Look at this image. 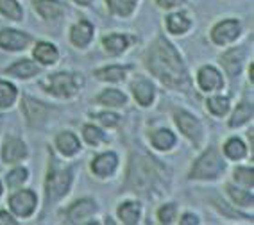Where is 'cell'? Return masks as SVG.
<instances>
[{
	"instance_id": "cell-1",
	"label": "cell",
	"mask_w": 254,
	"mask_h": 225,
	"mask_svg": "<svg viewBox=\"0 0 254 225\" xmlns=\"http://www.w3.org/2000/svg\"><path fill=\"white\" fill-rule=\"evenodd\" d=\"M147 66L159 81L172 88H186L188 86V73L183 64L181 57L163 36L154 41L147 52Z\"/></svg>"
},
{
	"instance_id": "cell-2",
	"label": "cell",
	"mask_w": 254,
	"mask_h": 225,
	"mask_svg": "<svg viewBox=\"0 0 254 225\" xmlns=\"http://www.w3.org/2000/svg\"><path fill=\"white\" fill-rule=\"evenodd\" d=\"M163 182V168L159 167L154 159L138 156L132 159L129 177H127V186L132 189H138L140 193H150L154 191Z\"/></svg>"
},
{
	"instance_id": "cell-3",
	"label": "cell",
	"mask_w": 254,
	"mask_h": 225,
	"mask_svg": "<svg viewBox=\"0 0 254 225\" xmlns=\"http://www.w3.org/2000/svg\"><path fill=\"white\" fill-rule=\"evenodd\" d=\"M72 182V171L70 168H59L56 161L50 163L49 177H47V200H58L63 197Z\"/></svg>"
},
{
	"instance_id": "cell-4",
	"label": "cell",
	"mask_w": 254,
	"mask_h": 225,
	"mask_svg": "<svg viewBox=\"0 0 254 225\" xmlns=\"http://www.w3.org/2000/svg\"><path fill=\"white\" fill-rule=\"evenodd\" d=\"M224 163L218 158V152L215 149H209L197 159L195 167L191 168V179H215L222 173Z\"/></svg>"
},
{
	"instance_id": "cell-5",
	"label": "cell",
	"mask_w": 254,
	"mask_h": 225,
	"mask_svg": "<svg viewBox=\"0 0 254 225\" xmlns=\"http://www.w3.org/2000/svg\"><path fill=\"white\" fill-rule=\"evenodd\" d=\"M81 77L72 75V73H58V75L50 77L47 82L50 93L58 95V97H72L81 86Z\"/></svg>"
},
{
	"instance_id": "cell-6",
	"label": "cell",
	"mask_w": 254,
	"mask_h": 225,
	"mask_svg": "<svg viewBox=\"0 0 254 225\" xmlns=\"http://www.w3.org/2000/svg\"><path fill=\"white\" fill-rule=\"evenodd\" d=\"M176 122L177 127L181 129L183 134H186L190 140H193L195 143L200 141V134H202V129H200V123L197 122L195 118L188 114L185 111H177L176 112Z\"/></svg>"
},
{
	"instance_id": "cell-7",
	"label": "cell",
	"mask_w": 254,
	"mask_h": 225,
	"mask_svg": "<svg viewBox=\"0 0 254 225\" xmlns=\"http://www.w3.org/2000/svg\"><path fill=\"white\" fill-rule=\"evenodd\" d=\"M238 34H240V23L236 20H226V22L218 23L217 27L213 29V32H211L213 41L218 45H224V43L236 40Z\"/></svg>"
},
{
	"instance_id": "cell-8",
	"label": "cell",
	"mask_w": 254,
	"mask_h": 225,
	"mask_svg": "<svg viewBox=\"0 0 254 225\" xmlns=\"http://www.w3.org/2000/svg\"><path fill=\"white\" fill-rule=\"evenodd\" d=\"M11 209L18 216H29L36 207V195L32 191H20L11 197Z\"/></svg>"
},
{
	"instance_id": "cell-9",
	"label": "cell",
	"mask_w": 254,
	"mask_h": 225,
	"mask_svg": "<svg viewBox=\"0 0 254 225\" xmlns=\"http://www.w3.org/2000/svg\"><path fill=\"white\" fill-rule=\"evenodd\" d=\"M27 43H29V36L25 32L11 31V29L0 31V47H2V49L22 50L27 47Z\"/></svg>"
},
{
	"instance_id": "cell-10",
	"label": "cell",
	"mask_w": 254,
	"mask_h": 225,
	"mask_svg": "<svg viewBox=\"0 0 254 225\" xmlns=\"http://www.w3.org/2000/svg\"><path fill=\"white\" fill-rule=\"evenodd\" d=\"M25 156H27V149H25L23 141H20L18 138H5L4 152H2L5 163H16Z\"/></svg>"
},
{
	"instance_id": "cell-11",
	"label": "cell",
	"mask_w": 254,
	"mask_h": 225,
	"mask_svg": "<svg viewBox=\"0 0 254 225\" xmlns=\"http://www.w3.org/2000/svg\"><path fill=\"white\" fill-rule=\"evenodd\" d=\"M117 163H118V159L115 154H111V152L102 154V156L95 158V161L91 163V170L100 177L111 175L115 171V168H117Z\"/></svg>"
},
{
	"instance_id": "cell-12",
	"label": "cell",
	"mask_w": 254,
	"mask_h": 225,
	"mask_svg": "<svg viewBox=\"0 0 254 225\" xmlns=\"http://www.w3.org/2000/svg\"><path fill=\"white\" fill-rule=\"evenodd\" d=\"M199 86L204 91H211V90H218L222 86V77L220 73L211 66H204L199 72Z\"/></svg>"
},
{
	"instance_id": "cell-13",
	"label": "cell",
	"mask_w": 254,
	"mask_h": 225,
	"mask_svg": "<svg viewBox=\"0 0 254 225\" xmlns=\"http://www.w3.org/2000/svg\"><path fill=\"white\" fill-rule=\"evenodd\" d=\"M91 38H93V27H91V23H88V22L82 20V22H79V23L73 25V29H72L73 45L86 47L91 41Z\"/></svg>"
},
{
	"instance_id": "cell-14",
	"label": "cell",
	"mask_w": 254,
	"mask_h": 225,
	"mask_svg": "<svg viewBox=\"0 0 254 225\" xmlns=\"http://www.w3.org/2000/svg\"><path fill=\"white\" fill-rule=\"evenodd\" d=\"M132 93H134V97H136V100L141 106H149L152 102V99H154V88L145 79L132 82Z\"/></svg>"
},
{
	"instance_id": "cell-15",
	"label": "cell",
	"mask_w": 254,
	"mask_h": 225,
	"mask_svg": "<svg viewBox=\"0 0 254 225\" xmlns=\"http://www.w3.org/2000/svg\"><path fill=\"white\" fill-rule=\"evenodd\" d=\"M34 7H36L38 13L47 20H54L63 13V5L59 4L58 0H36V2H34Z\"/></svg>"
},
{
	"instance_id": "cell-16",
	"label": "cell",
	"mask_w": 254,
	"mask_h": 225,
	"mask_svg": "<svg viewBox=\"0 0 254 225\" xmlns=\"http://www.w3.org/2000/svg\"><path fill=\"white\" fill-rule=\"evenodd\" d=\"M93 211H95V204L91 202V200H79V202H75L68 209V220L79 222L82 218L90 216Z\"/></svg>"
},
{
	"instance_id": "cell-17",
	"label": "cell",
	"mask_w": 254,
	"mask_h": 225,
	"mask_svg": "<svg viewBox=\"0 0 254 225\" xmlns=\"http://www.w3.org/2000/svg\"><path fill=\"white\" fill-rule=\"evenodd\" d=\"M23 111H25V116H27L29 122H36V120H41V118L47 114V108H45V106H41L40 102L29 99V97H25V99H23Z\"/></svg>"
},
{
	"instance_id": "cell-18",
	"label": "cell",
	"mask_w": 254,
	"mask_h": 225,
	"mask_svg": "<svg viewBox=\"0 0 254 225\" xmlns=\"http://www.w3.org/2000/svg\"><path fill=\"white\" fill-rule=\"evenodd\" d=\"M58 149L61 150L64 156H73V154L81 149V145H79V140L72 132H63V134H59V138H58Z\"/></svg>"
},
{
	"instance_id": "cell-19",
	"label": "cell",
	"mask_w": 254,
	"mask_h": 225,
	"mask_svg": "<svg viewBox=\"0 0 254 225\" xmlns=\"http://www.w3.org/2000/svg\"><path fill=\"white\" fill-rule=\"evenodd\" d=\"M34 57L43 64H52L58 59V50L50 43H38L36 49H34Z\"/></svg>"
},
{
	"instance_id": "cell-20",
	"label": "cell",
	"mask_w": 254,
	"mask_h": 225,
	"mask_svg": "<svg viewBox=\"0 0 254 225\" xmlns=\"http://www.w3.org/2000/svg\"><path fill=\"white\" fill-rule=\"evenodd\" d=\"M118 216L124 224H136L140 220V206L132 202H126L118 207Z\"/></svg>"
},
{
	"instance_id": "cell-21",
	"label": "cell",
	"mask_w": 254,
	"mask_h": 225,
	"mask_svg": "<svg viewBox=\"0 0 254 225\" xmlns=\"http://www.w3.org/2000/svg\"><path fill=\"white\" fill-rule=\"evenodd\" d=\"M167 27H168V31L174 32V34H183V32H186L190 29V20L181 13L170 14L167 18Z\"/></svg>"
},
{
	"instance_id": "cell-22",
	"label": "cell",
	"mask_w": 254,
	"mask_h": 225,
	"mask_svg": "<svg viewBox=\"0 0 254 225\" xmlns=\"http://www.w3.org/2000/svg\"><path fill=\"white\" fill-rule=\"evenodd\" d=\"M7 73L27 79V77L36 75V73H38V66L34 63H31V61H27V59H23V61H18V63L14 64V66H11L9 70H7Z\"/></svg>"
},
{
	"instance_id": "cell-23",
	"label": "cell",
	"mask_w": 254,
	"mask_h": 225,
	"mask_svg": "<svg viewBox=\"0 0 254 225\" xmlns=\"http://www.w3.org/2000/svg\"><path fill=\"white\" fill-rule=\"evenodd\" d=\"M136 2L138 0H108V5L109 9L113 11L115 14H118V16H127V14H131L134 11Z\"/></svg>"
},
{
	"instance_id": "cell-24",
	"label": "cell",
	"mask_w": 254,
	"mask_h": 225,
	"mask_svg": "<svg viewBox=\"0 0 254 225\" xmlns=\"http://www.w3.org/2000/svg\"><path fill=\"white\" fill-rule=\"evenodd\" d=\"M104 47L109 54H122L127 47V38L120 36V34H111V36L104 38Z\"/></svg>"
},
{
	"instance_id": "cell-25",
	"label": "cell",
	"mask_w": 254,
	"mask_h": 225,
	"mask_svg": "<svg viewBox=\"0 0 254 225\" xmlns=\"http://www.w3.org/2000/svg\"><path fill=\"white\" fill-rule=\"evenodd\" d=\"M224 66L231 75H236L240 72V63H242V50H229L227 54H224L222 57Z\"/></svg>"
},
{
	"instance_id": "cell-26",
	"label": "cell",
	"mask_w": 254,
	"mask_h": 225,
	"mask_svg": "<svg viewBox=\"0 0 254 225\" xmlns=\"http://www.w3.org/2000/svg\"><path fill=\"white\" fill-rule=\"evenodd\" d=\"M176 143V138L170 131H158L152 134V145L159 150H168Z\"/></svg>"
},
{
	"instance_id": "cell-27",
	"label": "cell",
	"mask_w": 254,
	"mask_h": 225,
	"mask_svg": "<svg viewBox=\"0 0 254 225\" xmlns=\"http://www.w3.org/2000/svg\"><path fill=\"white\" fill-rule=\"evenodd\" d=\"M224 152H226L227 158L242 159L245 156V145L242 143L238 138H231V140L226 143V147H224Z\"/></svg>"
},
{
	"instance_id": "cell-28",
	"label": "cell",
	"mask_w": 254,
	"mask_h": 225,
	"mask_svg": "<svg viewBox=\"0 0 254 225\" xmlns=\"http://www.w3.org/2000/svg\"><path fill=\"white\" fill-rule=\"evenodd\" d=\"M0 13L5 14L11 20L22 18V9L16 0H0Z\"/></svg>"
},
{
	"instance_id": "cell-29",
	"label": "cell",
	"mask_w": 254,
	"mask_h": 225,
	"mask_svg": "<svg viewBox=\"0 0 254 225\" xmlns=\"http://www.w3.org/2000/svg\"><path fill=\"white\" fill-rule=\"evenodd\" d=\"M16 99V88L9 82H0V108H9Z\"/></svg>"
},
{
	"instance_id": "cell-30",
	"label": "cell",
	"mask_w": 254,
	"mask_h": 225,
	"mask_svg": "<svg viewBox=\"0 0 254 225\" xmlns=\"http://www.w3.org/2000/svg\"><path fill=\"white\" fill-rule=\"evenodd\" d=\"M99 79H102V81H122L124 77H126V68L122 66H109V68H104V70H99V72L95 73Z\"/></svg>"
},
{
	"instance_id": "cell-31",
	"label": "cell",
	"mask_w": 254,
	"mask_h": 225,
	"mask_svg": "<svg viewBox=\"0 0 254 225\" xmlns=\"http://www.w3.org/2000/svg\"><path fill=\"white\" fill-rule=\"evenodd\" d=\"M99 100L106 106H113V108H118V106H122L126 102V95L122 91L118 90H106L104 93L100 95Z\"/></svg>"
},
{
	"instance_id": "cell-32",
	"label": "cell",
	"mask_w": 254,
	"mask_h": 225,
	"mask_svg": "<svg viewBox=\"0 0 254 225\" xmlns=\"http://www.w3.org/2000/svg\"><path fill=\"white\" fill-rule=\"evenodd\" d=\"M251 116H253V106H249V104H240V106L236 108V112L233 114V120L229 122V125L231 127L242 125V123L247 122Z\"/></svg>"
},
{
	"instance_id": "cell-33",
	"label": "cell",
	"mask_w": 254,
	"mask_h": 225,
	"mask_svg": "<svg viewBox=\"0 0 254 225\" xmlns=\"http://www.w3.org/2000/svg\"><path fill=\"white\" fill-rule=\"evenodd\" d=\"M208 108L217 116H224L229 111V100L226 97H213V99L208 100Z\"/></svg>"
},
{
	"instance_id": "cell-34",
	"label": "cell",
	"mask_w": 254,
	"mask_h": 225,
	"mask_svg": "<svg viewBox=\"0 0 254 225\" xmlns=\"http://www.w3.org/2000/svg\"><path fill=\"white\" fill-rule=\"evenodd\" d=\"M227 191H229V195H231L233 200L238 202L240 206H251V204H253V193H249V191L236 189V188H233V186H229Z\"/></svg>"
},
{
	"instance_id": "cell-35",
	"label": "cell",
	"mask_w": 254,
	"mask_h": 225,
	"mask_svg": "<svg viewBox=\"0 0 254 225\" xmlns=\"http://www.w3.org/2000/svg\"><path fill=\"white\" fill-rule=\"evenodd\" d=\"M25 180H27V170H25V168H16V170H13L9 175H7V184H9L11 188H18Z\"/></svg>"
},
{
	"instance_id": "cell-36",
	"label": "cell",
	"mask_w": 254,
	"mask_h": 225,
	"mask_svg": "<svg viewBox=\"0 0 254 225\" xmlns=\"http://www.w3.org/2000/svg\"><path fill=\"white\" fill-rule=\"evenodd\" d=\"M84 138H86V141L90 145H99L100 141L106 140V136L102 134V132H100L97 127H93V125L84 127Z\"/></svg>"
},
{
	"instance_id": "cell-37",
	"label": "cell",
	"mask_w": 254,
	"mask_h": 225,
	"mask_svg": "<svg viewBox=\"0 0 254 225\" xmlns=\"http://www.w3.org/2000/svg\"><path fill=\"white\" fill-rule=\"evenodd\" d=\"M158 216H159V222H163V224H170V222L174 220V216H176V206H174V204L163 206L161 209H159Z\"/></svg>"
},
{
	"instance_id": "cell-38",
	"label": "cell",
	"mask_w": 254,
	"mask_h": 225,
	"mask_svg": "<svg viewBox=\"0 0 254 225\" xmlns=\"http://www.w3.org/2000/svg\"><path fill=\"white\" fill-rule=\"evenodd\" d=\"M235 179L247 186H253V168H238L235 171Z\"/></svg>"
},
{
	"instance_id": "cell-39",
	"label": "cell",
	"mask_w": 254,
	"mask_h": 225,
	"mask_svg": "<svg viewBox=\"0 0 254 225\" xmlns=\"http://www.w3.org/2000/svg\"><path fill=\"white\" fill-rule=\"evenodd\" d=\"M97 120H100L104 125H109V127H113L118 123V116L117 114H111V112H100V114H97Z\"/></svg>"
},
{
	"instance_id": "cell-40",
	"label": "cell",
	"mask_w": 254,
	"mask_h": 225,
	"mask_svg": "<svg viewBox=\"0 0 254 225\" xmlns=\"http://www.w3.org/2000/svg\"><path fill=\"white\" fill-rule=\"evenodd\" d=\"M183 2L185 0H158V5H161V7H174V5H179Z\"/></svg>"
},
{
	"instance_id": "cell-41",
	"label": "cell",
	"mask_w": 254,
	"mask_h": 225,
	"mask_svg": "<svg viewBox=\"0 0 254 225\" xmlns=\"http://www.w3.org/2000/svg\"><path fill=\"white\" fill-rule=\"evenodd\" d=\"M14 225L16 224V222L13 220V218H11L9 215H7V213H4V211H0V225Z\"/></svg>"
},
{
	"instance_id": "cell-42",
	"label": "cell",
	"mask_w": 254,
	"mask_h": 225,
	"mask_svg": "<svg viewBox=\"0 0 254 225\" xmlns=\"http://www.w3.org/2000/svg\"><path fill=\"white\" fill-rule=\"evenodd\" d=\"M181 224L183 225H191V224H199V220H197V216H193V215H185L183 216Z\"/></svg>"
},
{
	"instance_id": "cell-43",
	"label": "cell",
	"mask_w": 254,
	"mask_h": 225,
	"mask_svg": "<svg viewBox=\"0 0 254 225\" xmlns=\"http://www.w3.org/2000/svg\"><path fill=\"white\" fill-rule=\"evenodd\" d=\"M75 2H77V4H81V5H90L93 0H75Z\"/></svg>"
},
{
	"instance_id": "cell-44",
	"label": "cell",
	"mask_w": 254,
	"mask_h": 225,
	"mask_svg": "<svg viewBox=\"0 0 254 225\" xmlns=\"http://www.w3.org/2000/svg\"><path fill=\"white\" fill-rule=\"evenodd\" d=\"M0 193H2V186H0Z\"/></svg>"
}]
</instances>
